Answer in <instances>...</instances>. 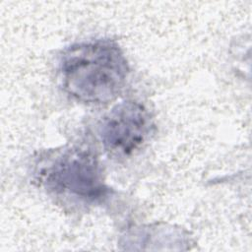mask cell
Returning a JSON list of instances; mask_svg holds the SVG:
<instances>
[{
	"mask_svg": "<svg viewBox=\"0 0 252 252\" xmlns=\"http://www.w3.org/2000/svg\"><path fill=\"white\" fill-rule=\"evenodd\" d=\"M129 64L121 48L109 39H92L64 49L59 79L64 92L85 104H105L122 92Z\"/></svg>",
	"mask_w": 252,
	"mask_h": 252,
	"instance_id": "1",
	"label": "cell"
},
{
	"mask_svg": "<svg viewBox=\"0 0 252 252\" xmlns=\"http://www.w3.org/2000/svg\"><path fill=\"white\" fill-rule=\"evenodd\" d=\"M34 175L49 195L71 205H98L109 193L96 155L82 147L50 152L38 161Z\"/></svg>",
	"mask_w": 252,
	"mask_h": 252,
	"instance_id": "2",
	"label": "cell"
},
{
	"mask_svg": "<svg viewBox=\"0 0 252 252\" xmlns=\"http://www.w3.org/2000/svg\"><path fill=\"white\" fill-rule=\"evenodd\" d=\"M155 124L148 108L134 100L115 105L101 120L98 135L105 152L116 159L138 153L154 134Z\"/></svg>",
	"mask_w": 252,
	"mask_h": 252,
	"instance_id": "3",
	"label": "cell"
}]
</instances>
